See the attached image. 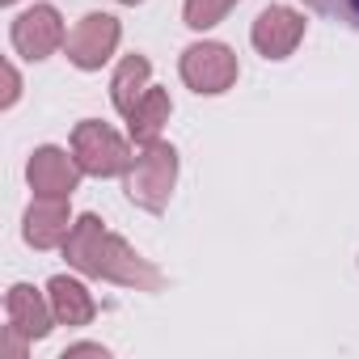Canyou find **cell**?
Returning a JSON list of instances; mask_svg holds the SVG:
<instances>
[{"mask_svg":"<svg viewBox=\"0 0 359 359\" xmlns=\"http://www.w3.org/2000/svg\"><path fill=\"white\" fill-rule=\"evenodd\" d=\"M118 5H144V0H118Z\"/></svg>","mask_w":359,"mask_h":359,"instance_id":"obj_19","label":"cell"},{"mask_svg":"<svg viewBox=\"0 0 359 359\" xmlns=\"http://www.w3.org/2000/svg\"><path fill=\"white\" fill-rule=\"evenodd\" d=\"M0 5H18V0H0Z\"/></svg>","mask_w":359,"mask_h":359,"instance_id":"obj_20","label":"cell"},{"mask_svg":"<svg viewBox=\"0 0 359 359\" xmlns=\"http://www.w3.org/2000/svg\"><path fill=\"white\" fill-rule=\"evenodd\" d=\"M237 5H241V0H187V5H182V22L203 34V30H216Z\"/></svg>","mask_w":359,"mask_h":359,"instance_id":"obj_14","label":"cell"},{"mask_svg":"<svg viewBox=\"0 0 359 359\" xmlns=\"http://www.w3.org/2000/svg\"><path fill=\"white\" fill-rule=\"evenodd\" d=\"M76 355H110V346H102V342H72V346H64L60 359H76Z\"/></svg>","mask_w":359,"mask_h":359,"instance_id":"obj_16","label":"cell"},{"mask_svg":"<svg viewBox=\"0 0 359 359\" xmlns=\"http://www.w3.org/2000/svg\"><path fill=\"white\" fill-rule=\"evenodd\" d=\"M127 199L144 212H165L173 187H177V148L156 140V144H144L131 165H127Z\"/></svg>","mask_w":359,"mask_h":359,"instance_id":"obj_2","label":"cell"},{"mask_svg":"<svg viewBox=\"0 0 359 359\" xmlns=\"http://www.w3.org/2000/svg\"><path fill=\"white\" fill-rule=\"evenodd\" d=\"M72 224H76V220H72L68 199H34V203L26 208L22 237H26V245H34V250H64Z\"/></svg>","mask_w":359,"mask_h":359,"instance_id":"obj_9","label":"cell"},{"mask_svg":"<svg viewBox=\"0 0 359 359\" xmlns=\"http://www.w3.org/2000/svg\"><path fill=\"white\" fill-rule=\"evenodd\" d=\"M47 300L55 313V325H89L97 313V300L89 296V287L72 275H55L47 283Z\"/></svg>","mask_w":359,"mask_h":359,"instance_id":"obj_12","label":"cell"},{"mask_svg":"<svg viewBox=\"0 0 359 359\" xmlns=\"http://www.w3.org/2000/svg\"><path fill=\"white\" fill-rule=\"evenodd\" d=\"M148 89H152V64H148L144 55H127V60L114 68V76H110V102H114L118 114H127Z\"/></svg>","mask_w":359,"mask_h":359,"instance_id":"obj_13","label":"cell"},{"mask_svg":"<svg viewBox=\"0 0 359 359\" xmlns=\"http://www.w3.org/2000/svg\"><path fill=\"white\" fill-rule=\"evenodd\" d=\"M5 317L13 330H22L30 342L47 338L51 325H55V313H51V300L34 287V283H13L9 296H5Z\"/></svg>","mask_w":359,"mask_h":359,"instance_id":"obj_10","label":"cell"},{"mask_svg":"<svg viewBox=\"0 0 359 359\" xmlns=\"http://www.w3.org/2000/svg\"><path fill=\"white\" fill-rule=\"evenodd\" d=\"M118 43H123L118 18H110V13H85V18L72 26V34H68L64 55H68L72 68L97 72L102 64H110V55L118 51Z\"/></svg>","mask_w":359,"mask_h":359,"instance_id":"obj_5","label":"cell"},{"mask_svg":"<svg viewBox=\"0 0 359 359\" xmlns=\"http://www.w3.org/2000/svg\"><path fill=\"white\" fill-rule=\"evenodd\" d=\"M18 97H22V72L13 60H5V97H0V110H13Z\"/></svg>","mask_w":359,"mask_h":359,"instance_id":"obj_15","label":"cell"},{"mask_svg":"<svg viewBox=\"0 0 359 359\" xmlns=\"http://www.w3.org/2000/svg\"><path fill=\"white\" fill-rule=\"evenodd\" d=\"M85 169L76 165V156H68L64 148L55 144H43L30 152V165H26V182L34 191V199H72V191L81 187Z\"/></svg>","mask_w":359,"mask_h":359,"instance_id":"obj_7","label":"cell"},{"mask_svg":"<svg viewBox=\"0 0 359 359\" xmlns=\"http://www.w3.org/2000/svg\"><path fill=\"white\" fill-rule=\"evenodd\" d=\"M169 114H173V102H169V89H148L123 118H127V140L131 144H156L161 140V131H165V123H169Z\"/></svg>","mask_w":359,"mask_h":359,"instance_id":"obj_11","label":"cell"},{"mask_svg":"<svg viewBox=\"0 0 359 359\" xmlns=\"http://www.w3.org/2000/svg\"><path fill=\"white\" fill-rule=\"evenodd\" d=\"M9 39H13V51L34 64V60H51L68 43V30H64V18L55 5H30L26 13L13 18Z\"/></svg>","mask_w":359,"mask_h":359,"instance_id":"obj_6","label":"cell"},{"mask_svg":"<svg viewBox=\"0 0 359 359\" xmlns=\"http://www.w3.org/2000/svg\"><path fill=\"white\" fill-rule=\"evenodd\" d=\"M177 72H182L187 89H195L199 97H220L237 85V55L224 43H191L177 60Z\"/></svg>","mask_w":359,"mask_h":359,"instance_id":"obj_4","label":"cell"},{"mask_svg":"<svg viewBox=\"0 0 359 359\" xmlns=\"http://www.w3.org/2000/svg\"><path fill=\"white\" fill-rule=\"evenodd\" d=\"M304 5H313V9H330L334 0H304Z\"/></svg>","mask_w":359,"mask_h":359,"instance_id":"obj_18","label":"cell"},{"mask_svg":"<svg viewBox=\"0 0 359 359\" xmlns=\"http://www.w3.org/2000/svg\"><path fill=\"white\" fill-rule=\"evenodd\" d=\"M304 39V13H296L292 5H266L254 26H250V43L262 60H287Z\"/></svg>","mask_w":359,"mask_h":359,"instance_id":"obj_8","label":"cell"},{"mask_svg":"<svg viewBox=\"0 0 359 359\" xmlns=\"http://www.w3.org/2000/svg\"><path fill=\"white\" fill-rule=\"evenodd\" d=\"M72 156L89 177H118L131 165L127 140L110 123H97V118H81L72 127Z\"/></svg>","mask_w":359,"mask_h":359,"instance_id":"obj_3","label":"cell"},{"mask_svg":"<svg viewBox=\"0 0 359 359\" xmlns=\"http://www.w3.org/2000/svg\"><path fill=\"white\" fill-rule=\"evenodd\" d=\"M346 13L355 18V26H359V0H346Z\"/></svg>","mask_w":359,"mask_h":359,"instance_id":"obj_17","label":"cell"},{"mask_svg":"<svg viewBox=\"0 0 359 359\" xmlns=\"http://www.w3.org/2000/svg\"><path fill=\"white\" fill-rule=\"evenodd\" d=\"M64 258L76 271H85L93 279H106V283H118V287L156 292L165 283V275L148 258H140L118 233H110L93 212L89 216H76V224H72V233L64 241Z\"/></svg>","mask_w":359,"mask_h":359,"instance_id":"obj_1","label":"cell"}]
</instances>
